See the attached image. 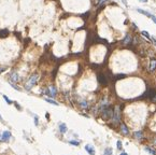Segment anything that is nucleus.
Returning a JSON list of instances; mask_svg holds the SVG:
<instances>
[{"instance_id": "1", "label": "nucleus", "mask_w": 156, "mask_h": 155, "mask_svg": "<svg viewBox=\"0 0 156 155\" xmlns=\"http://www.w3.org/2000/svg\"><path fill=\"white\" fill-rule=\"evenodd\" d=\"M38 81H39V74H38V73H33V74L28 79V81L26 82V84H25V88H26L27 90L31 89V88L38 83Z\"/></svg>"}, {"instance_id": "2", "label": "nucleus", "mask_w": 156, "mask_h": 155, "mask_svg": "<svg viewBox=\"0 0 156 155\" xmlns=\"http://www.w3.org/2000/svg\"><path fill=\"white\" fill-rule=\"evenodd\" d=\"M112 121L114 124H118L121 122V109H119L118 105L114 108V111H113V115H112Z\"/></svg>"}, {"instance_id": "3", "label": "nucleus", "mask_w": 156, "mask_h": 155, "mask_svg": "<svg viewBox=\"0 0 156 155\" xmlns=\"http://www.w3.org/2000/svg\"><path fill=\"white\" fill-rule=\"evenodd\" d=\"M113 111H114V109L108 105V107L104 108L103 110H101L102 117H103L104 120H109V118H111L112 117V115H113Z\"/></svg>"}, {"instance_id": "4", "label": "nucleus", "mask_w": 156, "mask_h": 155, "mask_svg": "<svg viewBox=\"0 0 156 155\" xmlns=\"http://www.w3.org/2000/svg\"><path fill=\"white\" fill-rule=\"evenodd\" d=\"M57 94V88L55 87L54 85H51L48 87V89H46V95L50 97H52V98H54L55 96H56Z\"/></svg>"}, {"instance_id": "5", "label": "nucleus", "mask_w": 156, "mask_h": 155, "mask_svg": "<svg viewBox=\"0 0 156 155\" xmlns=\"http://www.w3.org/2000/svg\"><path fill=\"white\" fill-rule=\"evenodd\" d=\"M10 138H11V133L9 130H5L1 133V140L2 141H9Z\"/></svg>"}, {"instance_id": "6", "label": "nucleus", "mask_w": 156, "mask_h": 155, "mask_svg": "<svg viewBox=\"0 0 156 155\" xmlns=\"http://www.w3.org/2000/svg\"><path fill=\"white\" fill-rule=\"evenodd\" d=\"M18 80H20V77H18V73L17 72H12L11 74H10V82H18Z\"/></svg>"}, {"instance_id": "7", "label": "nucleus", "mask_w": 156, "mask_h": 155, "mask_svg": "<svg viewBox=\"0 0 156 155\" xmlns=\"http://www.w3.org/2000/svg\"><path fill=\"white\" fill-rule=\"evenodd\" d=\"M156 69V59H151L149 64V71L150 72H153Z\"/></svg>"}, {"instance_id": "8", "label": "nucleus", "mask_w": 156, "mask_h": 155, "mask_svg": "<svg viewBox=\"0 0 156 155\" xmlns=\"http://www.w3.org/2000/svg\"><path fill=\"white\" fill-rule=\"evenodd\" d=\"M85 150H86L87 153H89V155H95V149H94V146L91 145V144H87V145L85 146Z\"/></svg>"}, {"instance_id": "9", "label": "nucleus", "mask_w": 156, "mask_h": 155, "mask_svg": "<svg viewBox=\"0 0 156 155\" xmlns=\"http://www.w3.org/2000/svg\"><path fill=\"white\" fill-rule=\"evenodd\" d=\"M121 131H122V133L125 135V136H127L128 133H129V130H128L127 126H126L124 123H122V124H121Z\"/></svg>"}, {"instance_id": "10", "label": "nucleus", "mask_w": 156, "mask_h": 155, "mask_svg": "<svg viewBox=\"0 0 156 155\" xmlns=\"http://www.w3.org/2000/svg\"><path fill=\"white\" fill-rule=\"evenodd\" d=\"M59 131H60L61 133H67V125L64 124V123H60V124H59Z\"/></svg>"}, {"instance_id": "11", "label": "nucleus", "mask_w": 156, "mask_h": 155, "mask_svg": "<svg viewBox=\"0 0 156 155\" xmlns=\"http://www.w3.org/2000/svg\"><path fill=\"white\" fill-rule=\"evenodd\" d=\"M98 80H99V82L101 84H103V85H104V84H107V79L104 78L103 74H100L99 77H98Z\"/></svg>"}, {"instance_id": "12", "label": "nucleus", "mask_w": 156, "mask_h": 155, "mask_svg": "<svg viewBox=\"0 0 156 155\" xmlns=\"http://www.w3.org/2000/svg\"><path fill=\"white\" fill-rule=\"evenodd\" d=\"M130 40H131V37H130L129 34H127V36L125 37V39L123 40L124 44H128V43H130Z\"/></svg>"}, {"instance_id": "13", "label": "nucleus", "mask_w": 156, "mask_h": 155, "mask_svg": "<svg viewBox=\"0 0 156 155\" xmlns=\"http://www.w3.org/2000/svg\"><path fill=\"white\" fill-rule=\"evenodd\" d=\"M145 151H146V152H149V153H151L152 155H156V151L153 150L152 148H149V146H146V148H145Z\"/></svg>"}, {"instance_id": "14", "label": "nucleus", "mask_w": 156, "mask_h": 155, "mask_svg": "<svg viewBox=\"0 0 156 155\" xmlns=\"http://www.w3.org/2000/svg\"><path fill=\"white\" fill-rule=\"evenodd\" d=\"M45 101L48 103H52V105H58V102H56L55 100H53V99H50V98H45Z\"/></svg>"}, {"instance_id": "15", "label": "nucleus", "mask_w": 156, "mask_h": 155, "mask_svg": "<svg viewBox=\"0 0 156 155\" xmlns=\"http://www.w3.org/2000/svg\"><path fill=\"white\" fill-rule=\"evenodd\" d=\"M142 136H143L142 131H136V133H134V137H136L137 139H141Z\"/></svg>"}, {"instance_id": "16", "label": "nucleus", "mask_w": 156, "mask_h": 155, "mask_svg": "<svg viewBox=\"0 0 156 155\" xmlns=\"http://www.w3.org/2000/svg\"><path fill=\"white\" fill-rule=\"evenodd\" d=\"M141 34H142V36H144L145 38L149 39V40H151V39H152V37L150 36V33L147 31H141Z\"/></svg>"}, {"instance_id": "17", "label": "nucleus", "mask_w": 156, "mask_h": 155, "mask_svg": "<svg viewBox=\"0 0 156 155\" xmlns=\"http://www.w3.org/2000/svg\"><path fill=\"white\" fill-rule=\"evenodd\" d=\"M103 155H112V149H111V148L106 149V150H104Z\"/></svg>"}, {"instance_id": "18", "label": "nucleus", "mask_w": 156, "mask_h": 155, "mask_svg": "<svg viewBox=\"0 0 156 155\" xmlns=\"http://www.w3.org/2000/svg\"><path fill=\"white\" fill-rule=\"evenodd\" d=\"M80 105H81L82 108H84V109H85V108L88 107V103H87V101H86V100H82V101L80 102Z\"/></svg>"}, {"instance_id": "19", "label": "nucleus", "mask_w": 156, "mask_h": 155, "mask_svg": "<svg viewBox=\"0 0 156 155\" xmlns=\"http://www.w3.org/2000/svg\"><path fill=\"white\" fill-rule=\"evenodd\" d=\"M7 34H8V30L7 29H5L3 31H0V37H1V38H5Z\"/></svg>"}, {"instance_id": "20", "label": "nucleus", "mask_w": 156, "mask_h": 155, "mask_svg": "<svg viewBox=\"0 0 156 155\" xmlns=\"http://www.w3.org/2000/svg\"><path fill=\"white\" fill-rule=\"evenodd\" d=\"M69 143L72 144V145H79V144H80V142H79V141H74V140H70Z\"/></svg>"}, {"instance_id": "21", "label": "nucleus", "mask_w": 156, "mask_h": 155, "mask_svg": "<svg viewBox=\"0 0 156 155\" xmlns=\"http://www.w3.org/2000/svg\"><path fill=\"white\" fill-rule=\"evenodd\" d=\"M3 99H5V101H7V102H8V103H9V105H11V103H13V102H12V100H10V99H9V98H8V97H7V96H5V95H3Z\"/></svg>"}, {"instance_id": "22", "label": "nucleus", "mask_w": 156, "mask_h": 155, "mask_svg": "<svg viewBox=\"0 0 156 155\" xmlns=\"http://www.w3.org/2000/svg\"><path fill=\"white\" fill-rule=\"evenodd\" d=\"M107 1H108V0H97V4L98 6H101V4L106 3Z\"/></svg>"}, {"instance_id": "23", "label": "nucleus", "mask_w": 156, "mask_h": 155, "mask_svg": "<svg viewBox=\"0 0 156 155\" xmlns=\"http://www.w3.org/2000/svg\"><path fill=\"white\" fill-rule=\"evenodd\" d=\"M149 17L152 19V21L154 22V23L156 24V16H155V15H153V14H150V16H149Z\"/></svg>"}, {"instance_id": "24", "label": "nucleus", "mask_w": 156, "mask_h": 155, "mask_svg": "<svg viewBox=\"0 0 156 155\" xmlns=\"http://www.w3.org/2000/svg\"><path fill=\"white\" fill-rule=\"evenodd\" d=\"M10 84H11V86H12V87H13V88H15L16 90H21V88L18 87V86H16L15 84H13V83H12V82H10Z\"/></svg>"}, {"instance_id": "25", "label": "nucleus", "mask_w": 156, "mask_h": 155, "mask_svg": "<svg viewBox=\"0 0 156 155\" xmlns=\"http://www.w3.org/2000/svg\"><path fill=\"white\" fill-rule=\"evenodd\" d=\"M117 149H122V142L117 141Z\"/></svg>"}, {"instance_id": "26", "label": "nucleus", "mask_w": 156, "mask_h": 155, "mask_svg": "<svg viewBox=\"0 0 156 155\" xmlns=\"http://www.w3.org/2000/svg\"><path fill=\"white\" fill-rule=\"evenodd\" d=\"M14 105H16V108H17V109H18V110H21V109H22V108H21V107H20V105H18V103H17V102H14Z\"/></svg>"}, {"instance_id": "27", "label": "nucleus", "mask_w": 156, "mask_h": 155, "mask_svg": "<svg viewBox=\"0 0 156 155\" xmlns=\"http://www.w3.org/2000/svg\"><path fill=\"white\" fill-rule=\"evenodd\" d=\"M35 124L38 125V116H36V115H35Z\"/></svg>"}, {"instance_id": "28", "label": "nucleus", "mask_w": 156, "mask_h": 155, "mask_svg": "<svg viewBox=\"0 0 156 155\" xmlns=\"http://www.w3.org/2000/svg\"><path fill=\"white\" fill-rule=\"evenodd\" d=\"M121 155H128L127 153H125V152H123V153H121Z\"/></svg>"}, {"instance_id": "29", "label": "nucleus", "mask_w": 156, "mask_h": 155, "mask_svg": "<svg viewBox=\"0 0 156 155\" xmlns=\"http://www.w3.org/2000/svg\"><path fill=\"white\" fill-rule=\"evenodd\" d=\"M139 1H142V2H147V0H139Z\"/></svg>"}, {"instance_id": "30", "label": "nucleus", "mask_w": 156, "mask_h": 155, "mask_svg": "<svg viewBox=\"0 0 156 155\" xmlns=\"http://www.w3.org/2000/svg\"><path fill=\"white\" fill-rule=\"evenodd\" d=\"M154 143L156 144V138H155V139H154Z\"/></svg>"}, {"instance_id": "31", "label": "nucleus", "mask_w": 156, "mask_h": 155, "mask_svg": "<svg viewBox=\"0 0 156 155\" xmlns=\"http://www.w3.org/2000/svg\"><path fill=\"white\" fill-rule=\"evenodd\" d=\"M0 120H1V121H2V116H1V115H0Z\"/></svg>"}]
</instances>
